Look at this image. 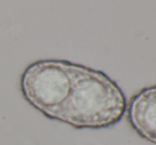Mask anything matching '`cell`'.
I'll return each mask as SVG.
<instances>
[{
  "label": "cell",
  "mask_w": 156,
  "mask_h": 145,
  "mask_svg": "<svg viewBox=\"0 0 156 145\" xmlns=\"http://www.w3.org/2000/svg\"><path fill=\"white\" fill-rule=\"evenodd\" d=\"M73 65L61 59H41L30 64L19 81L23 98L46 118L55 121L71 88Z\"/></svg>",
  "instance_id": "2"
},
{
  "label": "cell",
  "mask_w": 156,
  "mask_h": 145,
  "mask_svg": "<svg viewBox=\"0 0 156 145\" xmlns=\"http://www.w3.org/2000/svg\"><path fill=\"white\" fill-rule=\"evenodd\" d=\"M126 105L122 90L106 74L74 64L71 88L55 121L76 129L108 128L123 118Z\"/></svg>",
  "instance_id": "1"
},
{
  "label": "cell",
  "mask_w": 156,
  "mask_h": 145,
  "mask_svg": "<svg viewBox=\"0 0 156 145\" xmlns=\"http://www.w3.org/2000/svg\"><path fill=\"white\" fill-rule=\"evenodd\" d=\"M127 121L142 138L156 144V86L142 89L126 105Z\"/></svg>",
  "instance_id": "3"
}]
</instances>
